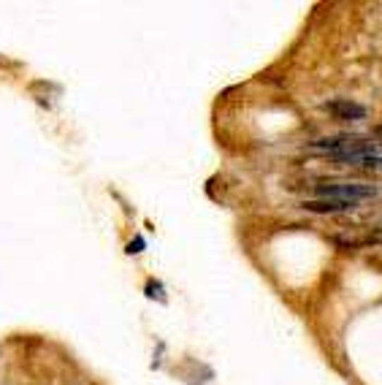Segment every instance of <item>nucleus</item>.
Segmentation results:
<instances>
[{
  "mask_svg": "<svg viewBox=\"0 0 382 385\" xmlns=\"http://www.w3.org/2000/svg\"><path fill=\"white\" fill-rule=\"evenodd\" d=\"M314 190H317L320 198L345 201V204H355V201L377 195V188H369V185H361V182H326V185H317Z\"/></svg>",
  "mask_w": 382,
  "mask_h": 385,
  "instance_id": "obj_1",
  "label": "nucleus"
},
{
  "mask_svg": "<svg viewBox=\"0 0 382 385\" xmlns=\"http://www.w3.org/2000/svg\"><path fill=\"white\" fill-rule=\"evenodd\" d=\"M352 163L369 166V169H382V147L380 144H374V141H369L364 152H358V155L352 158Z\"/></svg>",
  "mask_w": 382,
  "mask_h": 385,
  "instance_id": "obj_3",
  "label": "nucleus"
},
{
  "mask_svg": "<svg viewBox=\"0 0 382 385\" xmlns=\"http://www.w3.org/2000/svg\"><path fill=\"white\" fill-rule=\"evenodd\" d=\"M328 111L331 114H336L339 120H361L366 114L364 106L347 104V101H333V104H328Z\"/></svg>",
  "mask_w": 382,
  "mask_h": 385,
  "instance_id": "obj_4",
  "label": "nucleus"
},
{
  "mask_svg": "<svg viewBox=\"0 0 382 385\" xmlns=\"http://www.w3.org/2000/svg\"><path fill=\"white\" fill-rule=\"evenodd\" d=\"M141 247H144V242H141V239H136V242H133V247L128 245V252H141Z\"/></svg>",
  "mask_w": 382,
  "mask_h": 385,
  "instance_id": "obj_5",
  "label": "nucleus"
},
{
  "mask_svg": "<svg viewBox=\"0 0 382 385\" xmlns=\"http://www.w3.org/2000/svg\"><path fill=\"white\" fill-rule=\"evenodd\" d=\"M355 204H345V201H328V198H317V201H304L307 212H320V214H333V212H347Z\"/></svg>",
  "mask_w": 382,
  "mask_h": 385,
  "instance_id": "obj_2",
  "label": "nucleus"
}]
</instances>
